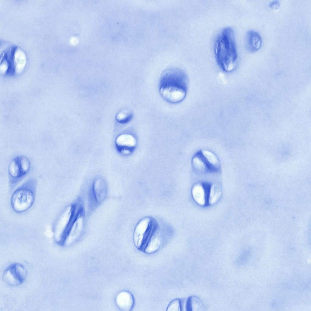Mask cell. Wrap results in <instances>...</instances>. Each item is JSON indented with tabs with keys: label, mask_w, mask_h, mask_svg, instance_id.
Masks as SVG:
<instances>
[{
	"label": "cell",
	"mask_w": 311,
	"mask_h": 311,
	"mask_svg": "<svg viewBox=\"0 0 311 311\" xmlns=\"http://www.w3.org/2000/svg\"><path fill=\"white\" fill-rule=\"evenodd\" d=\"M159 92L167 102L176 104L183 101L186 97L188 87L187 77L183 70L171 67L162 73L159 82Z\"/></svg>",
	"instance_id": "cell-1"
},
{
	"label": "cell",
	"mask_w": 311,
	"mask_h": 311,
	"mask_svg": "<svg viewBox=\"0 0 311 311\" xmlns=\"http://www.w3.org/2000/svg\"><path fill=\"white\" fill-rule=\"evenodd\" d=\"M214 51L217 62L224 72L230 73L235 68L237 53L234 31L230 27L221 31L214 44Z\"/></svg>",
	"instance_id": "cell-2"
},
{
	"label": "cell",
	"mask_w": 311,
	"mask_h": 311,
	"mask_svg": "<svg viewBox=\"0 0 311 311\" xmlns=\"http://www.w3.org/2000/svg\"><path fill=\"white\" fill-rule=\"evenodd\" d=\"M37 185L36 180L31 178L14 191L11 197V204L14 211L22 213L31 207L35 200Z\"/></svg>",
	"instance_id": "cell-3"
},
{
	"label": "cell",
	"mask_w": 311,
	"mask_h": 311,
	"mask_svg": "<svg viewBox=\"0 0 311 311\" xmlns=\"http://www.w3.org/2000/svg\"><path fill=\"white\" fill-rule=\"evenodd\" d=\"M158 223L153 218L146 217L141 220L135 228L133 241L138 249L143 250L149 239L156 229Z\"/></svg>",
	"instance_id": "cell-4"
},
{
	"label": "cell",
	"mask_w": 311,
	"mask_h": 311,
	"mask_svg": "<svg viewBox=\"0 0 311 311\" xmlns=\"http://www.w3.org/2000/svg\"><path fill=\"white\" fill-rule=\"evenodd\" d=\"M31 163L29 159L23 155L17 156L10 160L8 167V174L10 183L16 184L29 173Z\"/></svg>",
	"instance_id": "cell-5"
},
{
	"label": "cell",
	"mask_w": 311,
	"mask_h": 311,
	"mask_svg": "<svg viewBox=\"0 0 311 311\" xmlns=\"http://www.w3.org/2000/svg\"><path fill=\"white\" fill-rule=\"evenodd\" d=\"M26 271L23 265L15 263L12 264L5 271L3 279L7 284L16 286L22 284L26 276Z\"/></svg>",
	"instance_id": "cell-6"
},
{
	"label": "cell",
	"mask_w": 311,
	"mask_h": 311,
	"mask_svg": "<svg viewBox=\"0 0 311 311\" xmlns=\"http://www.w3.org/2000/svg\"><path fill=\"white\" fill-rule=\"evenodd\" d=\"M84 215L81 210L77 214L68 233L65 244L70 243L79 236L81 233L84 223Z\"/></svg>",
	"instance_id": "cell-7"
},
{
	"label": "cell",
	"mask_w": 311,
	"mask_h": 311,
	"mask_svg": "<svg viewBox=\"0 0 311 311\" xmlns=\"http://www.w3.org/2000/svg\"><path fill=\"white\" fill-rule=\"evenodd\" d=\"M115 302L118 308L122 311H129L132 309L134 299L129 292L124 291L120 292L115 299Z\"/></svg>",
	"instance_id": "cell-8"
},
{
	"label": "cell",
	"mask_w": 311,
	"mask_h": 311,
	"mask_svg": "<svg viewBox=\"0 0 311 311\" xmlns=\"http://www.w3.org/2000/svg\"><path fill=\"white\" fill-rule=\"evenodd\" d=\"M246 48L249 51L254 52L258 50L261 45V39L259 34L256 32L251 30L246 33L244 39Z\"/></svg>",
	"instance_id": "cell-9"
},
{
	"label": "cell",
	"mask_w": 311,
	"mask_h": 311,
	"mask_svg": "<svg viewBox=\"0 0 311 311\" xmlns=\"http://www.w3.org/2000/svg\"><path fill=\"white\" fill-rule=\"evenodd\" d=\"M200 152L209 172H218L220 168V164L217 156L212 152L206 150H202Z\"/></svg>",
	"instance_id": "cell-10"
},
{
	"label": "cell",
	"mask_w": 311,
	"mask_h": 311,
	"mask_svg": "<svg viewBox=\"0 0 311 311\" xmlns=\"http://www.w3.org/2000/svg\"><path fill=\"white\" fill-rule=\"evenodd\" d=\"M93 192L96 200L98 203L103 201L106 197L107 187L106 183L102 178H97L93 185Z\"/></svg>",
	"instance_id": "cell-11"
},
{
	"label": "cell",
	"mask_w": 311,
	"mask_h": 311,
	"mask_svg": "<svg viewBox=\"0 0 311 311\" xmlns=\"http://www.w3.org/2000/svg\"><path fill=\"white\" fill-rule=\"evenodd\" d=\"M161 242V236L158 227L151 236L143 251L147 254L155 253L159 249Z\"/></svg>",
	"instance_id": "cell-12"
},
{
	"label": "cell",
	"mask_w": 311,
	"mask_h": 311,
	"mask_svg": "<svg viewBox=\"0 0 311 311\" xmlns=\"http://www.w3.org/2000/svg\"><path fill=\"white\" fill-rule=\"evenodd\" d=\"M116 144L119 146L132 147L136 143V140L133 136L124 134L120 135L115 140Z\"/></svg>",
	"instance_id": "cell-13"
},
{
	"label": "cell",
	"mask_w": 311,
	"mask_h": 311,
	"mask_svg": "<svg viewBox=\"0 0 311 311\" xmlns=\"http://www.w3.org/2000/svg\"><path fill=\"white\" fill-rule=\"evenodd\" d=\"M192 193L195 201L201 206L205 203V190L203 186L199 183L194 185L193 187Z\"/></svg>",
	"instance_id": "cell-14"
},
{
	"label": "cell",
	"mask_w": 311,
	"mask_h": 311,
	"mask_svg": "<svg viewBox=\"0 0 311 311\" xmlns=\"http://www.w3.org/2000/svg\"><path fill=\"white\" fill-rule=\"evenodd\" d=\"M192 162L194 169L200 173L209 172L207 166L202 158L200 151L194 155Z\"/></svg>",
	"instance_id": "cell-15"
},
{
	"label": "cell",
	"mask_w": 311,
	"mask_h": 311,
	"mask_svg": "<svg viewBox=\"0 0 311 311\" xmlns=\"http://www.w3.org/2000/svg\"><path fill=\"white\" fill-rule=\"evenodd\" d=\"M203 303L198 297L191 296L187 299L186 309L187 311H200L203 310Z\"/></svg>",
	"instance_id": "cell-16"
},
{
	"label": "cell",
	"mask_w": 311,
	"mask_h": 311,
	"mask_svg": "<svg viewBox=\"0 0 311 311\" xmlns=\"http://www.w3.org/2000/svg\"><path fill=\"white\" fill-rule=\"evenodd\" d=\"M221 193L220 187L216 184L211 186L210 188L209 203L212 204L216 203L219 199Z\"/></svg>",
	"instance_id": "cell-17"
},
{
	"label": "cell",
	"mask_w": 311,
	"mask_h": 311,
	"mask_svg": "<svg viewBox=\"0 0 311 311\" xmlns=\"http://www.w3.org/2000/svg\"><path fill=\"white\" fill-rule=\"evenodd\" d=\"M132 116V114L130 111L127 110L122 111L117 114L116 119L118 122L124 123L130 121Z\"/></svg>",
	"instance_id": "cell-18"
},
{
	"label": "cell",
	"mask_w": 311,
	"mask_h": 311,
	"mask_svg": "<svg viewBox=\"0 0 311 311\" xmlns=\"http://www.w3.org/2000/svg\"><path fill=\"white\" fill-rule=\"evenodd\" d=\"M181 303L180 300L178 298L175 299L171 301L168 305L166 311H180L181 310Z\"/></svg>",
	"instance_id": "cell-19"
},
{
	"label": "cell",
	"mask_w": 311,
	"mask_h": 311,
	"mask_svg": "<svg viewBox=\"0 0 311 311\" xmlns=\"http://www.w3.org/2000/svg\"><path fill=\"white\" fill-rule=\"evenodd\" d=\"M269 6L273 9H277L279 7V4L277 1H274L270 4Z\"/></svg>",
	"instance_id": "cell-20"
}]
</instances>
